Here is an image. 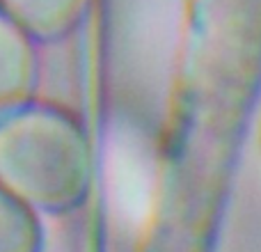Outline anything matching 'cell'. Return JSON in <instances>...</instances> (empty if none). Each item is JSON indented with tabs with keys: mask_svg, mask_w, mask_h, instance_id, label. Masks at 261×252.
Segmentation results:
<instances>
[{
	"mask_svg": "<svg viewBox=\"0 0 261 252\" xmlns=\"http://www.w3.org/2000/svg\"><path fill=\"white\" fill-rule=\"evenodd\" d=\"M110 186L117 197L130 207H142L147 202L151 172L149 161L142 154V147L133 138L119 135L110 147Z\"/></svg>",
	"mask_w": 261,
	"mask_h": 252,
	"instance_id": "obj_1",
	"label": "cell"
}]
</instances>
